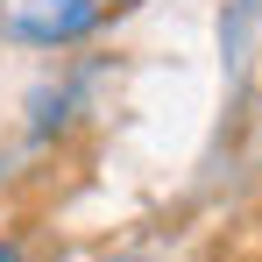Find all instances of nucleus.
Here are the masks:
<instances>
[{"instance_id":"f257e3e1","label":"nucleus","mask_w":262,"mask_h":262,"mask_svg":"<svg viewBox=\"0 0 262 262\" xmlns=\"http://www.w3.org/2000/svg\"><path fill=\"white\" fill-rule=\"evenodd\" d=\"M99 14H106L99 0H0V29L21 43H71Z\"/></svg>"},{"instance_id":"7ed1b4c3","label":"nucleus","mask_w":262,"mask_h":262,"mask_svg":"<svg viewBox=\"0 0 262 262\" xmlns=\"http://www.w3.org/2000/svg\"><path fill=\"white\" fill-rule=\"evenodd\" d=\"M99 7H128V0H99Z\"/></svg>"},{"instance_id":"f03ea898","label":"nucleus","mask_w":262,"mask_h":262,"mask_svg":"<svg viewBox=\"0 0 262 262\" xmlns=\"http://www.w3.org/2000/svg\"><path fill=\"white\" fill-rule=\"evenodd\" d=\"M0 262H29V255H21V248H14V241H0Z\"/></svg>"}]
</instances>
